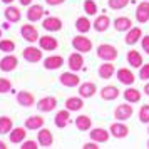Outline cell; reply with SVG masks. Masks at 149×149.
<instances>
[{"label": "cell", "instance_id": "cell-13", "mask_svg": "<svg viewBox=\"0 0 149 149\" xmlns=\"http://www.w3.org/2000/svg\"><path fill=\"white\" fill-rule=\"evenodd\" d=\"M19 65V59L12 54H7L5 57L0 59V70L2 72H10V70H15V67Z\"/></svg>", "mask_w": 149, "mask_h": 149}, {"label": "cell", "instance_id": "cell-15", "mask_svg": "<svg viewBox=\"0 0 149 149\" xmlns=\"http://www.w3.org/2000/svg\"><path fill=\"white\" fill-rule=\"evenodd\" d=\"M89 136H91V139H92V141L99 142V144H104V142H107V141H109V137H111V132H109L107 129L94 127V129H91Z\"/></svg>", "mask_w": 149, "mask_h": 149}, {"label": "cell", "instance_id": "cell-2", "mask_svg": "<svg viewBox=\"0 0 149 149\" xmlns=\"http://www.w3.org/2000/svg\"><path fill=\"white\" fill-rule=\"evenodd\" d=\"M72 47H74V50L81 52V54H87V52L92 50V40L89 37H86L84 34H79L72 39Z\"/></svg>", "mask_w": 149, "mask_h": 149}, {"label": "cell", "instance_id": "cell-53", "mask_svg": "<svg viewBox=\"0 0 149 149\" xmlns=\"http://www.w3.org/2000/svg\"><path fill=\"white\" fill-rule=\"evenodd\" d=\"M148 132H149V127H148Z\"/></svg>", "mask_w": 149, "mask_h": 149}, {"label": "cell", "instance_id": "cell-27", "mask_svg": "<svg viewBox=\"0 0 149 149\" xmlns=\"http://www.w3.org/2000/svg\"><path fill=\"white\" fill-rule=\"evenodd\" d=\"M44 124H45V119L42 116H30L25 119V127L29 131H39L40 127H44Z\"/></svg>", "mask_w": 149, "mask_h": 149}, {"label": "cell", "instance_id": "cell-37", "mask_svg": "<svg viewBox=\"0 0 149 149\" xmlns=\"http://www.w3.org/2000/svg\"><path fill=\"white\" fill-rule=\"evenodd\" d=\"M0 50H2V52H7V54L14 52L15 50V42L10 40V39H2V40H0Z\"/></svg>", "mask_w": 149, "mask_h": 149}, {"label": "cell", "instance_id": "cell-49", "mask_svg": "<svg viewBox=\"0 0 149 149\" xmlns=\"http://www.w3.org/2000/svg\"><path fill=\"white\" fill-rule=\"evenodd\" d=\"M2 27H3V29H8V27H10V25H8V20L3 22V24H2Z\"/></svg>", "mask_w": 149, "mask_h": 149}, {"label": "cell", "instance_id": "cell-52", "mask_svg": "<svg viewBox=\"0 0 149 149\" xmlns=\"http://www.w3.org/2000/svg\"><path fill=\"white\" fill-rule=\"evenodd\" d=\"M148 149H149V141H148Z\"/></svg>", "mask_w": 149, "mask_h": 149}, {"label": "cell", "instance_id": "cell-7", "mask_svg": "<svg viewBox=\"0 0 149 149\" xmlns=\"http://www.w3.org/2000/svg\"><path fill=\"white\" fill-rule=\"evenodd\" d=\"M132 106L129 104V102H124V104H121V106H117L114 111V119H117V121H127V119H131V116H132Z\"/></svg>", "mask_w": 149, "mask_h": 149}, {"label": "cell", "instance_id": "cell-45", "mask_svg": "<svg viewBox=\"0 0 149 149\" xmlns=\"http://www.w3.org/2000/svg\"><path fill=\"white\" fill-rule=\"evenodd\" d=\"M65 0H45V3L47 5H50V7H55V5H61V3H64Z\"/></svg>", "mask_w": 149, "mask_h": 149}, {"label": "cell", "instance_id": "cell-4", "mask_svg": "<svg viewBox=\"0 0 149 149\" xmlns=\"http://www.w3.org/2000/svg\"><path fill=\"white\" fill-rule=\"evenodd\" d=\"M109 132H111V136L116 137V139H124V137H127V134H129V127L124 124V121H117V122H114V124H111Z\"/></svg>", "mask_w": 149, "mask_h": 149}, {"label": "cell", "instance_id": "cell-1", "mask_svg": "<svg viewBox=\"0 0 149 149\" xmlns=\"http://www.w3.org/2000/svg\"><path fill=\"white\" fill-rule=\"evenodd\" d=\"M95 54L97 57L101 59V61H106V62H114L117 59V49L114 45H111V44H101L97 50H95Z\"/></svg>", "mask_w": 149, "mask_h": 149}, {"label": "cell", "instance_id": "cell-26", "mask_svg": "<svg viewBox=\"0 0 149 149\" xmlns=\"http://www.w3.org/2000/svg\"><path fill=\"white\" fill-rule=\"evenodd\" d=\"M44 15H45L44 7H40V5H29V10H27L29 22H39Z\"/></svg>", "mask_w": 149, "mask_h": 149}, {"label": "cell", "instance_id": "cell-43", "mask_svg": "<svg viewBox=\"0 0 149 149\" xmlns=\"http://www.w3.org/2000/svg\"><path fill=\"white\" fill-rule=\"evenodd\" d=\"M20 148L22 149H37L39 146H37V142H35V141H24Z\"/></svg>", "mask_w": 149, "mask_h": 149}, {"label": "cell", "instance_id": "cell-39", "mask_svg": "<svg viewBox=\"0 0 149 149\" xmlns=\"http://www.w3.org/2000/svg\"><path fill=\"white\" fill-rule=\"evenodd\" d=\"M139 121L142 122V124H148L149 122V104H144V106H141V109H139Z\"/></svg>", "mask_w": 149, "mask_h": 149}, {"label": "cell", "instance_id": "cell-8", "mask_svg": "<svg viewBox=\"0 0 149 149\" xmlns=\"http://www.w3.org/2000/svg\"><path fill=\"white\" fill-rule=\"evenodd\" d=\"M136 20L139 24H148L149 22V0H142L136 7Z\"/></svg>", "mask_w": 149, "mask_h": 149}, {"label": "cell", "instance_id": "cell-46", "mask_svg": "<svg viewBox=\"0 0 149 149\" xmlns=\"http://www.w3.org/2000/svg\"><path fill=\"white\" fill-rule=\"evenodd\" d=\"M20 2V5H24V7H27V5H32V0H19Z\"/></svg>", "mask_w": 149, "mask_h": 149}, {"label": "cell", "instance_id": "cell-5", "mask_svg": "<svg viewBox=\"0 0 149 149\" xmlns=\"http://www.w3.org/2000/svg\"><path fill=\"white\" fill-rule=\"evenodd\" d=\"M116 77H117V81L121 82V84H124V86H132L136 81L134 77V72L131 70V69L127 67H121L116 70Z\"/></svg>", "mask_w": 149, "mask_h": 149}, {"label": "cell", "instance_id": "cell-41", "mask_svg": "<svg viewBox=\"0 0 149 149\" xmlns=\"http://www.w3.org/2000/svg\"><path fill=\"white\" fill-rule=\"evenodd\" d=\"M139 79L141 81H148L149 79V62L148 64H142L139 67Z\"/></svg>", "mask_w": 149, "mask_h": 149}, {"label": "cell", "instance_id": "cell-23", "mask_svg": "<svg viewBox=\"0 0 149 149\" xmlns=\"http://www.w3.org/2000/svg\"><path fill=\"white\" fill-rule=\"evenodd\" d=\"M97 92V86L94 82H82L79 84V95L84 97V99H89Z\"/></svg>", "mask_w": 149, "mask_h": 149}, {"label": "cell", "instance_id": "cell-19", "mask_svg": "<svg viewBox=\"0 0 149 149\" xmlns=\"http://www.w3.org/2000/svg\"><path fill=\"white\" fill-rule=\"evenodd\" d=\"M64 65V57L61 55H49L44 59V67L47 70H57Z\"/></svg>", "mask_w": 149, "mask_h": 149}, {"label": "cell", "instance_id": "cell-42", "mask_svg": "<svg viewBox=\"0 0 149 149\" xmlns=\"http://www.w3.org/2000/svg\"><path fill=\"white\" fill-rule=\"evenodd\" d=\"M141 47H142V50H144V52L149 55V35H142V39H141Z\"/></svg>", "mask_w": 149, "mask_h": 149}, {"label": "cell", "instance_id": "cell-21", "mask_svg": "<svg viewBox=\"0 0 149 149\" xmlns=\"http://www.w3.org/2000/svg\"><path fill=\"white\" fill-rule=\"evenodd\" d=\"M17 102L22 107H32L35 104V97L29 91H20V92H17Z\"/></svg>", "mask_w": 149, "mask_h": 149}, {"label": "cell", "instance_id": "cell-34", "mask_svg": "<svg viewBox=\"0 0 149 149\" xmlns=\"http://www.w3.org/2000/svg\"><path fill=\"white\" fill-rule=\"evenodd\" d=\"M75 29H77L79 34H87L89 30L92 29V24H91V20H89L87 17H79L75 20Z\"/></svg>", "mask_w": 149, "mask_h": 149}, {"label": "cell", "instance_id": "cell-38", "mask_svg": "<svg viewBox=\"0 0 149 149\" xmlns=\"http://www.w3.org/2000/svg\"><path fill=\"white\" fill-rule=\"evenodd\" d=\"M84 12L87 15H95L97 14V3L94 0H86L84 2Z\"/></svg>", "mask_w": 149, "mask_h": 149}, {"label": "cell", "instance_id": "cell-3", "mask_svg": "<svg viewBox=\"0 0 149 149\" xmlns=\"http://www.w3.org/2000/svg\"><path fill=\"white\" fill-rule=\"evenodd\" d=\"M22 57L27 62H30V64H37V62L42 61V49L40 47L37 49V47H34V45H29V47L24 49Z\"/></svg>", "mask_w": 149, "mask_h": 149}, {"label": "cell", "instance_id": "cell-31", "mask_svg": "<svg viewBox=\"0 0 149 149\" xmlns=\"http://www.w3.org/2000/svg\"><path fill=\"white\" fill-rule=\"evenodd\" d=\"M75 127L82 131V132H86V131H91L92 129V119L89 117V116H77L75 117Z\"/></svg>", "mask_w": 149, "mask_h": 149}, {"label": "cell", "instance_id": "cell-44", "mask_svg": "<svg viewBox=\"0 0 149 149\" xmlns=\"http://www.w3.org/2000/svg\"><path fill=\"white\" fill-rule=\"evenodd\" d=\"M99 142H95V141H91V142H86L82 148L84 149H99V146H97Z\"/></svg>", "mask_w": 149, "mask_h": 149}, {"label": "cell", "instance_id": "cell-35", "mask_svg": "<svg viewBox=\"0 0 149 149\" xmlns=\"http://www.w3.org/2000/svg\"><path fill=\"white\" fill-rule=\"evenodd\" d=\"M14 129V121L8 116H0V134H8Z\"/></svg>", "mask_w": 149, "mask_h": 149}, {"label": "cell", "instance_id": "cell-29", "mask_svg": "<svg viewBox=\"0 0 149 149\" xmlns=\"http://www.w3.org/2000/svg\"><path fill=\"white\" fill-rule=\"evenodd\" d=\"M122 95H124L126 102H129V104H136V102L141 101V97H142L141 92H139L136 87H132V86H127V89L122 92Z\"/></svg>", "mask_w": 149, "mask_h": 149}, {"label": "cell", "instance_id": "cell-50", "mask_svg": "<svg viewBox=\"0 0 149 149\" xmlns=\"http://www.w3.org/2000/svg\"><path fill=\"white\" fill-rule=\"evenodd\" d=\"M2 2H3V3H7V5H10V3H12L14 0H2Z\"/></svg>", "mask_w": 149, "mask_h": 149}, {"label": "cell", "instance_id": "cell-18", "mask_svg": "<svg viewBox=\"0 0 149 149\" xmlns=\"http://www.w3.org/2000/svg\"><path fill=\"white\" fill-rule=\"evenodd\" d=\"M69 122H70V111H69V109H62V111H59V112L55 114L54 124H55L59 129L67 127Z\"/></svg>", "mask_w": 149, "mask_h": 149}, {"label": "cell", "instance_id": "cell-32", "mask_svg": "<svg viewBox=\"0 0 149 149\" xmlns=\"http://www.w3.org/2000/svg\"><path fill=\"white\" fill-rule=\"evenodd\" d=\"M84 107V97H69L65 101V109H69L70 112H77Z\"/></svg>", "mask_w": 149, "mask_h": 149}, {"label": "cell", "instance_id": "cell-12", "mask_svg": "<svg viewBox=\"0 0 149 149\" xmlns=\"http://www.w3.org/2000/svg\"><path fill=\"white\" fill-rule=\"evenodd\" d=\"M57 107V99L52 97V95H47V97H42L37 101V109L40 112H50Z\"/></svg>", "mask_w": 149, "mask_h": 149}, {"label": "cell", "instance_id": "cell-16", "mask_svg": "<svg viewBox=\"0 0 149 149\" xmlns=\"http://www.w3.org/2000/svg\"><path fill=\"white\" fill-rule=\"evenodd\" d=\"M142 39V30L141 27H131L126 32V37H124V42L127 44V45H134L137 42H141Z\"/></svg>", "mask_w": 149, "mask_h": 149}, {"label": "cell", "instance_id": "cell-24", "mask_svg": "<svg viewBox=\"0 0 149 149\" xmlns=\"http://www.w3.org/2000/svg\"><path fill=\"white\" fill-rule=\"evenodd\" d=\"M126 59H127V64H129V65H131V67H134V69H139L142 64H144L141 52H137L136 49H131V50H129L127 55H126Z\"/></svg>", "mask_w": 149, "mask_h": 149}, {"label": "cell", "instance_id": "cell-17", "mask_svg": "<svg viewBox=\"0 0 149 149\" xmlns=\"http://www.w3.org/2000/svg\"><path fill=\"white\" fill-rule=\"evenodd\" d=\"M42 27L47 32H59L62 29V20L59 17H45L42 20Z\"/></svg>", "mask_w": 149, "mask_h": 149}, {"label": "cell", "instance_id": "cell-36", "mask_svg": "<svg viewBox=\"0 0 149 149\" xmlns=\"http://www.w3.org/2000/svg\"><path fill=\"white\" fill-rule=\"evenodd\" d=\"M129 2L131 0H107V5L112 10H122V8H126L129 5Z\"/></svg>", "mask_w": 149, "mask_h": 149}, {"label": "cell", "instance_id": "cell-9", "mask_svg": "<svg viewBox=\"0 0 149 149\" xmlns=\"http://www.w3.org/2000/svg\"><path fill=\"white\" fill-rule=\"evenodd\" d=\"M67 65L72 72H79V70L84 67V55H82L81 52H77V50L72 52L67 59Z\"/></svg>", "mask_w": 149, "mask_h": 149}, {"label": "cell", "instance_id": "cell-14", "mask_svg": "<svg viewBox=\"0 0 149 149\" xmlns=\"http://www.w3.org/2000/svg\"><path fill=\"white\" fill-rule=\"evenodd\" d=\"M39 47L42 50H47V52H54L55 49L59 47V42L52 35H42L40 39H39Z\"/></svg>", "mask_w": 149, "mask_h": 149}, {"label": "cell", "instance_id": "cell-30", "mask_svg": "<svg viewBox=\"0 0 149 149\" xmlns=\"http://www.w3.org/2000/svg\"><path fill=\"white\" fill-rule=\"evenodd\" d=\"M112 25L117 32H127L129 29L132 27V20L129 17H117V19H114Z\"/></svg>", "mask_w": 149, "mask_h": 149}, {"label": "cell", "instance_id": "cell-33", "mask_svg": "<svg viewBox=\"0 0 149 149\" xmlns=\"http://www.w3.org/2000/svg\"><path fill=\"white\" fill-rule=\"evenodd\" d=\"M3 15H5V19H7L10 24H15V22H19L22 19V14L20 10L17 7H12V5H8L7 8H5V12H3Z\"/></svg>", "mask_w": 149, "mask_h": 149}, {"label": "cell", "instance_id": "cell-40", "mask_svg": "<svg viewBox=\"0 0 149 149\" xmlns=\"http://www.w3.org/2000/svg\"><path fill=\"white\" fill-rule=\"evenodd\" d=\"M10 91H12V82L5 77H0V94H7Z\"/></svg>", "mask_w": 149, "mask_h": 149}, {"label": "cell", "instance_id": "cell-47", "mask_svg": "<svg viewBox=\"0 0 149 149\" xmlns=\"http://www.w3.org/2000/svg\"><path fill=\"white\" fill-rule=\"evenodd\" d=\"M144 94L149 95V82H146V84H144Z\"/></svg>", "mask_w": 149, "mask_h": 149}, {"label": "cell", "instance_id": "cell-25", "mask_svg": "<svg viewBox=\"0 0 149 149\" xmlns=\"http://www.w3.org/2000/svg\"><path fill=\"white\" fill-rule=\"evenodd\" d=\"M119 94H121V91L116 87V86H106V87L101 89V97L107 102L116 101V99L119 97Z\"/></svg>", "mask_w": 149, "mask_h": 149}, {"label": "cell", "instance_id": "cell-10", "mask_svg": "<svg viewBox=\"0 0 149 149\" xmlns=\"http://www.w3.org/2000/svg\"><path fill=\"white\" fill-rule=\"evenodd\" d=\"M59 81H61V84L64 86V87H77L79 84H81V77L75 74V72H64V74H61V77H59Z\"/></svg>", "mask_w": 149, "mask_h": 149}, {"label": "cell", "instance_id": "cell-22", "mask_svg": "<svg viewBox=\"0 0 149 149\" xmlns=\"http://www.w3.org/2000/svg\"><path fill=\"white\" fill-rule=\"evenodd\" d=\"M111 24H112V22H111V19H109V15L102 14V15H97V17H95L92 27H94L95 32H106Z\"/></svg>", "mask_w": 149, "mask_h": 149}, {"label": "cell", "instance_id": "cell-20", "mask_svg": "<svg viewBox=\"0 0 149 149\" xmlns=\"http://www.w3.org/2000/svg\"><path fill=\"white\" fill-rule=\"evenodd\" d=\"M97 74H99V77L101 79H111L112 75L116 74V65L112 64V62H102L101 65H99V70H97Z\"/></svg>", "mask_w": 149, "mask_h": 149}, {"label": "cell", "instance_id": "cell-48", "mask_svg": "<svg viewBox=\"0 0 149 149\" xmlns=\"http://www.w3.org/2000/svg\"><path fill=\"white\" fill-rule=\"evenodd\" d=\"M0 149H7V146H5V142L0 141Z\"/></svg>", "mask_w": 149, "mask_h": 149}, {"label": "cell", "instance_id": "cell-11", "mask_svg": "<svg viewBox=\"0 0 149 149\" xmlns=\"http://www.w3.org/2000/svg\"><path fill=\"white\" fill-rule=\"evenodd\" d=\"M37 142L40 148H50L54 144V136L52 132L45 127H40L39 129V134H37Z\"/></svg>", "mask_w": 149, "mask_h": 149}, {"label": "cell", "instance_id": "cell-6", "mask_svg": "<svg viewBox=\"0 0 149 149\" xmlns=\"http://www.w3.org/2000/svg\"><path fill=\"white\" fill-rule=\"evenodd\" d=\"M20 34L24 37V40H27L29 44H34V42H39V32H37V29L34 25H30V24H25V25H22L20 27Z\"/></svg>", "mask_w": 149, "mask_h": 149}, {"label": "cell", "instance_id": "cell-28", "mask_svg": "<svg viewBox=\"0 0 149 149\" xmlns=\"http://www.w3.org/2000/svg\"><path fill=\"white\" fill-rule=\"evenodd\" d=\"M25 136H27V127H14L10 132H8L10 142H14V144L24 142L25 141Z\"/></svg>", "mask_w": 149, "mask_h": 149}, {"label": "cell", "instance_id": "cell-51", "mask_svg": "<svg viewBox=\"0 0 149 149\" xmlns=\"http://www.w3.org/2000/svg\"><path fill=\"white\" fill-rule=\"evenodd\" d=\"M0 37H2V29H0Z\"/></svg>", "mask_w": 149, "mask_h": 149}]
</instances>
